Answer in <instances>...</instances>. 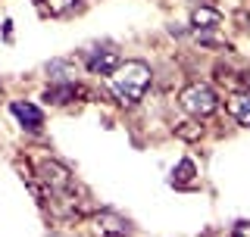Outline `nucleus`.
<instances>
[{"instance_id": "nucleus-1", "label": "nucleus", "mask_w": 250, "mask_h": 237, "mask_svg": "<svg viewBox=\"0 0 250 237\" xmlns=\"http://www.w3.org/2000/svg\"><path fill=\"white\" fill-rule=\"evenodd\" d=\"M150 66L141 59H125L119 66L109 72V91H113V97L119 100L122 106H131L138 103L141 97L147 94L150 88Z\"/></svg>"}, {"instance_id": "nucleus-2", "label": "nucleus", "mask_w": 250, "mask_h": 237, "mask_svg": "<svg viewBox=\"0 0 250 237\" xmlns=\"http://www.w3.org/2000/svg\"><path fill=\"white\" fill-rule=\"evenodd\" d=\"M178 106L185 109L188 116H194V118H207V116H213L216 113V106H219V100H216V94L209 84H188V88L182 91V97H178Z\"/></svg>"}, {"instance_id": "nucleus-3", "label": "nucleus", "mask_w": 250, "mask_h": 237, "mask_svg": "<svg viewBox=\"0 0 250 237\" xmlns=\"http://www.w3.org/2000/svg\"><path fill=\"white\" fill-rule=\"evenodd\" d=\"M84 62H88L91 72H97V75H109V72H113V69L122 62V57H119V50H116V47L104 44V47H94V50H88Z\"/></svg>"}, {"instance_id": "nucleus-4", "label": "nucleus", "mask_w": 250, "mask_h": 237, "mask_svg": "<svg viewBox=\"0 0 250 237\" xmlns=\"http://www.w3.org/2000/svg\"><path fill=\"white\" fill-rule=\"evenodd\" d=\"M91 225L100 237H128V222H125L122 216H116V212H109V209L94 212Z\"/></svg>"}, {"instance_id": "nucleus-5", "label": "nucleus", "mask_w": 250, "mask_h": 237, "mask_svg": "<svg viewBox=\"0 0 250 237\" xmlns=\"http://www.w3.org/2000/svg\"><path fill=\"white\" fill-rule=\"evenodd\" d=\"M13 116L19 118V125L25 131H41V125H44V113L35 103H25V100H16L13 103Z\"/></svg>"}, {"instance_id": "nucleus-6", "label": "nucleus", "mask_w": 250, "mask_h": 237, "mask_svg": "<svg viewBox=\"0 0 250 237\" xmlns=\"http://www.w3.org/2000/svg\"><path fill=\"white\" fill-rule=\"evenodd\" d=\"M38 10L50 19H62V16H72V13H82V0H35Z\"/></svg>"}, {"instance_id": "nucleus-7", "label": "nucleus", "mask_w": 250, "mask_h": 237, "mask_svg": "<svg viewBox=\"0 0 250 237\" xmlns=\"http://www.w3.org/2000/svg\"><path fill=\"white\" fill-rule=\"evenodd\" d=\"M191 25L197 28V31H213L222 25V13L216 10V6H207V3H200L197 10L191 13Z\"/></svg>"}, {"instance_id": "nucleus-8", "label": "nucleus", "mask_w": 250, "mask_h": 237, "mask_svg": "<svg viewBox=\"0 0 250 237\" xmlns=\"http://www.w3.org/2000/svg\"><path fill=\"white\" fill-rule=\"evenodd\" d=\"M229 113L234 116V122L250 128V91H238L229 97Z\"/></svg>"}, {"instance_id": "nucleus-9", "label": "nucleus", "mask_w": 250, "mask_h": 237, "mask_svg": "<svg viewBox=\"0 0 250 237\" xmlns=\"http://www.w3.org/2000/svg\"><path fill=\"white\" fill-rule=\"evenodd\" d=\"M78 94H82V91H78L75 81H62V84L47 88V91H44V100H47V103H72Z\"/></svg>"}, {"instance_id": "nucleus-10", "label": "nucleus", "mask_w": 250, "mask_h": 237, "mask_svg": "<svg viewBox=\"0 0 250 237\" xmlns=\"http://www.w3.org/2000/svg\"><path fill=\"white\" fill-rule=\"evenodd\" d=\"M194 175H197L194 162H191V159H182V162H178V169L172 172V184H178V187H188V184L194 181Z\"/></svg>"}, {"instance_id": "nucleus-11", "label": "nucleus", "mask_w": 250, "mask_h": 237, "mask_svg": "<svg viewBox=\"0 0 250 237\" xmlns=\"http://www.w3.org/2000/svg\"><path fill=\"white\" fill-rule=\"evenodd\" d=\"M182 138H188V140H194V138H200V131H197V125H178L175 128Z\"/></svg>"}, {"instance_id": "nucleus-12", "label": "nucleus", "mask_w": 250, "mask_h": 237, "mask_svg": "<svg viewBox=\"0 0 250 237\" xmlns=\"http://www.w3.org/2000/svg\"><path fill=\"white\" fill-rule=\"evenodd\" d=\"M231 237H250V222H238L234 231H231Z\"/></svg>"}]
</instances>
